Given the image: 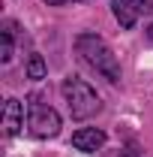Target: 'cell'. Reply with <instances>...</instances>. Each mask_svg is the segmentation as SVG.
Here are the masks:
<instances>
[{
  "instance_id": "obj_1",
  "label": "cell",
  "mask_w": 153,
  "mask_h": 157,
  "mask_svg": "<svg viewBox=\"0 0 153 157\" xmlns=\"http://www.w3.org/2000/svg\"><path fill=\"white\" fill-rule=\"evenodd\" d=\"M75 52L78 58L84 60L90 70H96L102 78H108L111 85L120 82V63H117V55L108 48V42L96 33H81L75 36Z\"/></svg>"
},
{
  "instance_id": "obj_2",
  "label": "cell",
  "mask_w": 153,
  "mask_h": 157,
  "mask_svg": "<svg viewBox=\"0 0 153 157\" xmlns=\"http://www.w3.org/2000/svg\"><path fill=\"white\" fill-rule=\"evenodd\" d=\"M63 97H66V106H69V115L75 118V121H87V118H93L102 109L99 94H96L84 78H75V76L63 82Z\"/></svg>"
},
{
  "instance_id": "obj_3",
  "label": "cell",
  "mask_w": 153,
  "mask_h": 157,
  "mask_svg": "<svg viewBox=\"0 0 153 157\" xmlns=\"http://www.w3.org/2000/svg\"><path fill=\"white\" fill-rule=\"evenodd\" d=\"M27 127H30V133L36 139H51L60 133V115L51 109V106H45V103H30V115H27Z\"/></svg>"
},
{
  "instance_id": "obj_4",
  "label": "cell",
  "mask_w": 153,
  "mask_h": 157,
  "mask_svg": "<svg viewBox=\"0 0 153 157\" xmlns=\"http://www.w3.org/2000/svg\"><path fill=\"white\" fill-rule=\"evenodd\" d=\"M111 9H114V18L120 21V27L129 30V27H135V21L141 18L144 12L153 9V0H114Z\"/></svg>"
},
{
  "instance_id": "obj_5",
  "label": "cell",
  "mask_w": 153,
  "mask_h": 157,
  "mask_svg": "<svg viewBox=\"0 0 153 157\" xmlns=\"http://www.w3.org/2000/svg\"><path fill=\"white\" fill-rule=\"evenodd\" d=\"M21 127H24V106L15 97H9L3 103V133L6 136H15Z\"/></svg>"
},
{
  "instance_id": "obj_6",
  "label": "cell",
  "mask_w": 153,
  "mask_h": 157,
  "mask_svg": "<svg viewBox=\"0 0 153 157\" xmlns=\"http://www.w3.org/2000/svg\"><path fill=\"white\" fill-rule=\"evenodd\" d=\"M72 145L78 151H96V148L105 145V133L96 130V127H81V130L72 133Z\"/></svg>"
},
{
  "instance_id": "obj_7",
  "label": "cell",
  "mask_w": 153,
  "mask_h": 157,
  "mask_svg": "<svg viewBox=\"0 0 153 157\" xmlns=\"http://www.w3.org/2000/svg\"><path fill=\"white\" fill-rule=\"evenodd\" d=\"M12 30H15V24L6 21V27H3V33H0V60H3V63H9V60H12V52H15Z\"/></svg>"
},
{
  "instance_id": "obj_8",
  "label": "cell",
  "mask_w": 153,
  "mask_h": 157,
  "mask_svg": "<svg viewBox=\"0 0 153 157\" xmlns=\"http://www.w3.org/2000/svg\"><path fill=\"white\" fill-rule=\"evenodd\" d=\"M27 78H45V60H42V55H30V60H27Z\"/></svg>"
},
{
  "instance_id": "obj_9",
  "label": "cell",
  "mask_w": 153,
  "mask_h": 157,
  "mask_svg": "<svg viewBox=\"0 0 153 157\" xmlns=\"http://www.w3.org/2000/svg\"><path fill=\"white\" fill-rule=\"evenodd\" d=\"M48 6H63V3H78V0H45Z\"/></svg>"
},
{
  "instance_id": "obj_10",
  "label": "cell",
  "mask_w": 153,
  "mask_h": 157,
  "mask_svg": "<svg viewBox=\"0 0 153 157\" xmlns=\"http://www.w3.org/2000/svg\"><path fill=\"white\" fill-rule=\"evenodd\" d=\"M123 157H138V151H135V145H129V148H126V154Z\"/></svg>"
},
{
  "instance_id": "obj_11",
  "label": "cell",
  "mask_w": 153,
  "mask_h": 157,
  "mask_svg": "<svg viewBox=\"0 0 153 157\" xmlns=\"http://www.w3.org/2000/svg\"><path fill=\"white\" fill-rule=\"evenodd\" d=\"M147 39H150V42H153V24H150V27H147Z\"/></svg>"
}]
</instances>
